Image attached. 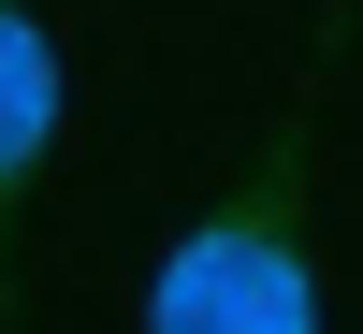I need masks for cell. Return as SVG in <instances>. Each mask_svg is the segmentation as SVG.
I'll return each mask as SVG.
<instances>
[{
	"label": "cell",
	"mask_w": 363,
	"mask_h": 334,
	"mask_svg": "<svg viewBox=\"0 0 363 334\" xmlns=\"http://www.w3.org/2000/svg\"><path fill=\"white\" fill-rule=\"evenodd\" d=\"M145 334H320V306H306V277H291L262 233H203V247L160 277Z\"/></svg>",
	"instance_id": "6da1fadb"
},
{
	"label": "cell",
	"mask_w": 363,
	"mask_h": 334,
	"mask_svg": "<svg viewBox=\"0 0 363 334\" xmlns=\"http://www.w3.org/2000/svg\"><path fill=\"white\" fill-rule=\"evenodd\" d=\"M44 116H58V73H44V44H29L15 15H0V174L44 145Z\"/></svg>",
	"instance_id": "7a4b0ae2"
}]
</instances>
